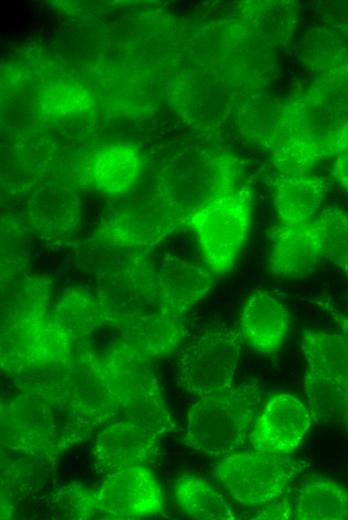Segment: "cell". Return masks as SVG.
Returning a JSON list of instances; mask_svg holds the SVG:
<instances>
[{
	"mask_svg": "<svg viewBox=\"0 0 348 520\" xmlns=\"http://www.w3.org/2000/svg\"><path fill=\"white\" fill-rule=\"evenodd\" d=\"M176 504L189 516L200 520H235V514L224 496L204 478L183 475L174 483Z\"/></svg>",
	"mask_w": 348,
	"mask_h": 520,
	"instance_id": "26",
	"label": "cell"
},
{
	"mask_svg": "<svg viewBox=\"0 0 348 520\" xmlns=\"http://www.w3.org/2000/svg\"><path fill=\"white\" fill-rule=\"evenodd\" d=\"M239 165L229 155L198 152L178 156L163 172L162 204L174 229L201 207L234 192Z\"/></svg>",
	"mask_w": 348,
	"mask_h": 520,
	"instance_id": "4",
	"label": "cell"
},
{
	"mask_svg": "<svg viewBox=\"0 0 348 520\" xmlns=\"http://www.w3.org/2000/svg\"><path fill=\"white\" fill-rule=\"evenodd\" d=\"M52 506L69 519L101 518L98 489L80 483H71L59 489L52 498Z\"/></svg>",
	"mask_w": 348,
	"mask_h": 520,
	"instance_id": "30",
	"label": "cell"
},
{
	"mask_svg": "<svg viewBox=\"0 0 348 520\" xmlns=\"http://www.w3.org/2000/svg\"><path fill=\"white\" fill-rule=\"evenodd\" d=\"M52 317L75 341L108 324L97 298L84 287H69L59 298Z\"/></svg>",
	"mask_w": 348,
	"mask_h": 520,
	"instance_id": "24",
	"label": "cell"
},
{
	"mask_svg": "<svg viewBox=\"0 0 348 520\" xmlns=\"http://www.w3.org/2000/svg\"><path fill=\"white\" fill-rule=\"evenodd\" d=\"M74 340L52 316L1 328V368L16 377L74 360Z\"/></svg>",
	"mask_w": 348,
	"mask_h": 520,
	"instance_id": "10",
	"label": "cell"
},
{
	"mask_svg": "<svg viewBox=\"0 0 348 520\" xmlns=\"http://www.w3.org/2000/svg\"><path fill=\"white\" fill-rule=\"evenodd\" d=\"M260 401L257 379L199 397L188 409L181 443L214 457L232 453L250 435Z\"/></svg>",
	"mask_w": 348,
	"mask_h": 520,
	"instance_id": "2",
	"label": "cell"
},
{
	"mask_svg": "<svg viewBox=\"0 0 348 520\" xmlns=\"http://www.w3.org/2000/svg\"><path fill=\"white\" fill-rule=\"evenodd\" d=\"M269 147L282 174L308 172L348 149V116L312 85L279 110Z\"/></svg>",
	"mask_w": 348,
	"mask_h": 520,
	"instance_id": "1",
	"label": "cell"
},
{
	"mask_svg": "<svg viewBox=\"0 0 348 520\" xmlns=\"http://www.w3.org/2000/svg\"><path fill=\"white\" fill-rule=\"evenodd\" d=\"M163 509L161 485L146 466L105 475L98 488V510L105 519H138Z\"/></svg>",
	"mask_w": 348,
	"mask_h": 520,
	"instance_id": "12",
	"label": "cell"
},
{
	"mask_svg": "<svg viewBox=\"0 0 348 520\" xmlns=\"http://www.w3.org/2000/svg\"><path fill=\"white\" fill-rule=\"evenodd\" d=\"M120 331L126 347L150 360L173 353L183 339L184 326L180 317L159 312L140 318Z\"/></svg>",
	"mask_w": 348,
	"mask_h": 520,
	"instance_id": "21",
	"label": "cell"
},
{
	"mask_svg": "<svg viewBox=\"0 0 348 520\" xmlns=\"http://www.w3.org/2000/svg\"><path fill=\"white\" fill-rule=\"evenodd\" d=\"M29 221L41 237L61 242L70 237L79 221L76 195L67 187L50 184L32 196L28 206Z\"/></svg>",
	"mask_w": 348,
	"mask_h": 520,
	"instance_id": "19",
	"label": "cell"
},
{
	"mask_svg": "<svg viewBox=\"0 0 348 520\" xmlns=\"http://www.w3.org/2000/svg\"><path fill=\"white\" fill-rule=\"evenodd\" d=\"M309 64L315 75L312 85L348 113L347 45Z\"/></svg>",
	"mask_w": 348,
	"mask_h": 520,
	"instance_id": "29",
	"label": "cell"
},
{
	"mask_svg": "<svg viewBox=\"0 0 348 520\" xmlns=\"http://www.w3.org/2000/svg\"><path fill=\"white\" fill-rule=\"evenodd\" d=\"M49 295L50 284L43 277H27L5 289L1 301V328L47 315Z\"/></svg>",
	"mask_w": 348,
	"mask_h": 520,
	"instance_id": "27",
	"label": "cell"
},
{
	"mask_svg": "<svg viewBox=\"0 0 348 520\" xmlns=\"http://www.w3.org/2000/svg\"><path fill=\"white\" fill-rule=\"evenodd\" d=\"M304 391L312 420L348 433V346L340 333L304 328Z\"/></svg>",
	"mask_w": 348,
	"mask_h": 520,
	"instance_id": "3",
	"label": "cell"
},
{
	"mask_svg": "<svg viewBox=\"0 0 348 520\" xmlns=\"http://www.w3.org/2000/svg\"><path fill=\"white\" fill-rule=\"evenodd\" d=\"M89 100L87 93L67 83H58L44 92L43 103L53 111H70L82 109Z\"/></svg>",
	"mask_w": 348,
	"mask_h": 520,
	"instance_id": "31",
	"label": "cell"
},
{
	"mask_svg": "<svg viewBox=\"0 0 348 520\" xmlns=\"http://www.w3.org/2000/svg\"><path fill=\"white\" fill-rule=\"evenodd\" d=\"M267 235L271 243V274L299 278L318 269L323 256L314 219L299 223L280 222L272 226Z\"/></svg>",
	"mask_w": 348,
	"mask_h": 520,
	"instance_id": "15",
	"label": "cell"
},
{
	"mask_svg": "<svg viewBox=\"0 0 348 520\" xmlns=\"http://www.w3.org/2000/svg\"><path fill=\"white\" fill-rule=\"evenodd\" d=\"M251 219V193L244 187L204 205L186 222L194 231L212 274H225L233 268Z\"/></svg>",
	"mask_w": 348,
	"mask_h": 520,
	"instance_id": "6",
	"label": "cell"
},
{
	"mask_svg": "<svg viewBox=\"0 0 348 520\" xmlns=\"http://www.w3.org/2000/svg\"><path fill=\"white\" fill-rule=\"evenodd\" d=\"M0 432L8 451L50 459L64 451L52 410L21 393L1 400Z\"/></svg>",
	"mask_w": 348,
	"mask_h": 520,
	"instance_id": "11",
	"label": "cell"
},
{
	"mask_svg": "<svg viewBox=\"0 0 348 520\" xmlns=\"http://www.w3.org/2000/svg\"><path fill=\"white\" fill-rule=\"evenodd\" d=\"M160 435L132 420L110 423L98 434L93 465L99 474L146 466L158 454Z\"/></svg>",
	"mask_w": 348,
	"mask_h": 520,
	"instance_id": "14",
	"label": "cell"
},
{
	"mask_svg": "<svg viewBox=\"0 0 348 520\" xmlns=\"http://www.w3.org/2000/svg\"><path fill=\"white\" fill-rule=\"evenodd\" d=\"M332 173L335 180L348 192V149L335 158Z\"/></svg>",
	"mask_w": 348,
	"mask_h": 520,
	"instance_id": "33",
	"label": "cell"
},
{
	"mask_svg": "<svg viewBox=\"0 0 348 520\" xmlns=\"http://www.w3.org/2000/svg\"><path fill=\"white\" fill-rule=\"evenodd\" d=\"M314 220L322 256L348 277V212L329 206L323 208Z\"/></svg>",
	"mask_w": 348,
	"mask_h": 520,
	"instance_id": "28",
	"label": "cell"
},
{
	"mask_svg": "<svg viewBox=\"0 0 348 520\" xmlns=\"http://www.w3.org/2000/svg\"><path fill=\"white\" fill-rule=\"evenodd\" d=\"M70 409L91 431L120 416L107 378L89 351L72 363Z\"/></svg>",
	"mask_w": 348,
	"mask_h": 520,
	"instance_id": "16",
	"label": "cell"
},
{
	"mask_svg": "<svg viewBox=\"0 0 348 520\" xmlns=\"http://www.w3.org/2000/svg\"><path fill=\"white\" fill-rule=\"evenodd\" d=\"M294 514V505L290 496L282 495L279 498L265 504L262 508L251 517L255 520H285L290 519Z\"/></svg>",
	"mask_w": 348,
	"mask_h": 520,
	"instance_id": "32",
	"label": "cell"
},
{
	"mask_svg": "<svg viewBox=\"0 0 348 520\" xmlns=\"http://www.w3.org/2000/svg\"><path fill=\"white\" fill-rule=\"evenodd\" d=\"M91 353L107 378L121 417L160 436L174 429L173 417L149 359L135 353L122 341L100 355Z\"/></svg>",
	"mask_w": 348,
	"mask_h": 520,
	"instance_id": "5",
	"label": "cell"
},
{
	"mask_svg": "<svg viewBox=\"0 0 348 520\" xmlns=\"http://www.w3.org/2000/svg\"><path fill=\"white\" fill-rule=\"evenodd\" d=\"M297 520H348V490L335 480L313 475L294 503Z\"/></svg>",
	"mask_w": 348,
	"mask_h": 520,
	"instance_id": "23",
	"label": "cell"
},
{
	"mask_svg": "<svg viewBox=\"0 0 348 520\" xmlns=\"http://www.w3.org/2000/svg\"><path fill=\"white\" fill-rule=\"evenodd\" d=\"M73 361L32 369L18 375L15 377L17 389L21 394L46 405L53 414L68 410Z\"/></svg>",
	"mask_w": 348,
	"mask_h": 520,
	"instance_id": "25",
	"label": "cell"
},
{
	"mask_svg": "<svg viewBox=\"0 0 348 520\" xmlns=\"http://www.w3.org/2000/svg\"><path fill=\"white\" fill-rule=\"evenodd\" d=\"M97 298L109 325L118 330L145 316L164 312L156 273L143 258L128 259L101 274Z\"/></svg>",
	"mask_w": 348,
	"mask_h": 520,
	"instance_id": "9",
	"label": "cell"
},
{
	"mask_svg": "<svg viewBox=\"0 0 348 520\" xmlns=\"http://www.w3.org/2000/svg\"><path fill=\"white\" fill-rule=\"evenodd\" d=\"M141 165L140 154L131 145H110L93 157L89 168L90 179L100 192L121 195L137 181Z\"/></svg>",
	"mask_w": 348,
	"mask_h": 520,
	"instance_id": "22",
	"label": "cell"
},
{
	"mask_svg": "<svg viewBox=\"0 0 348 520\" xmlns=\"http://www.w3.org/2000/svg\"><path fill=\"white\" fill-rule=\"evenodd\" d=\"M325 308L331 315L332 319L340 328L341 335L348 346V316L341 313L330 301L325 302Z\"/></svg>",
	"mask_w": 348,
	"mask_h": 520,
	"instance_id": "34",
	"label": "cell"
},
{
	"mask_svg": "<svg viewBox=\"0 0 348 520\" xmlns=\"http://www.w3.org/2000/svg\"><path fill=\"white\" fill-rule=\"evenodd\" d=\"M156 282L164 312L181 318L207 295L214 278L209 270L168 254L156 272Z\"/></svg>",
	"mask_w": 348,
	"mask_h": 520,
	"instance_id": "18",
	"label": "cell"
},
{
	"mask_svg": "<svg viewBox=\"0 0 348 520\" xmlns=\"http://www.w3.org/2000/svg\"><path fill=\"white\" fill-rule=\"evenodd\" d=\"M242 349L240 332L209 331L180 352L177 380L187 393L202 397L231 388Z\"/></svg>",
	"mask_w": 348,
	"mask_h": 520,
	"instance_id": "8",
	"label": "cell"
},
{
	"mask_svg": "<svg viewBox=\"0 0 348 520\" xmlns=\"http://www.w3.org/2000/svg\"><path fill=\"white\" fill-rule=\"evenodd\" d=\"M308 407L297 397L280 393L266 403L249 435L256 452L290 455L311 426Z\"/></svg>",
	"mask_w": 348,
	"mask_h": 520,
	"instance_id": "13",
	"label": "cell"
},
{
	"mask_svg": "<svg viewBox=\"0 0 348 520\" xmlns=\"http://www.w3.org/2000/svg\"><path fill=\"white\" fill-rule=\"evenodd\" d=\"M310 464L290 455L237 452L222 456L214 476L242 507L263 506L282 496L291 481Z\"/></svg>",
	"mask_w": 348,
	"mask_h": 520,
	"instance_id": "7",
	"label": "cell"
},
{
	"mask_svg": "<svg viewBox=\"0 0 348 520\" xmlns=\"http://www.w3.org/2000/svg\"><path fill=\"white\" fill-rule=\"evenodd\" d=\"M286 306L265 290L253 292L240 316V334L247 344L261 354H275L289 329Z\"/></svg>",
	"mask_w": 348,
	"mask_h": 520,
	"instance_id": "17",
	"label": "cell"
},
{
	"mask_svg": "<svg viewBox=\"0 0 348 520\" xmlns=\"http://www.w3.org/2000/svg\"><path fill=\"white\" fill-rule=\"evenodd\" d=\"M326 188L323 178L308 172L276 177L273 183V203L281 222L310 220L321 206Z\"/></svg>",
	"mask_w": 348,
	"mask_h": 520,
	"instance_id": "20",
	"label": "cell"
}]
</instances>
